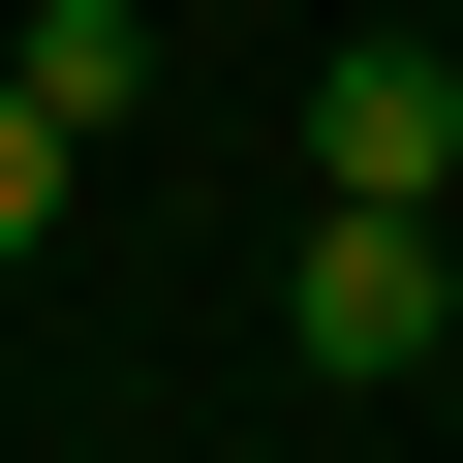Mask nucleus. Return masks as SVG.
<instances>
[{
  "label": "nucleus",
  "mask_w": 463,
  "mask_h": 463,
  "mask_svg": "<svg viewBox=\"0 0 463 463\" xmlns=\"http://www.w3.org/2000/svg\"><path fill=\"white\" fill-rule=\"evenodd\" d=\"M279 340H309L340 402H402V371L463 340V279H432V216H371V185H309V248H279Z\"/></svg>",
  "instance_id": "f257e3e1"
},
{
  "label": "nucleus",
  "mask_w": 463,
  "mask_h": 463,
  "mask_svg": "<svg viewBox=\"0 0 463 463\" xmlns=\"http://www.w3.org/2000/svg\"><path fill=\"white\" fill-rule=\"evenodd\" d=\"M309 185L432 216V185H463V32H340V62H309Z\"/></svg>",
  "instance_id": "f03ea898"
},
{
  "label": "nucleus",
  "mask_w": 463,
  "mask_h": 463,
  "mask_svg": "<svg viewBox=\"0 0 463 463\" xmlns=\"http://www.w3.org/2000/svg\"><path fill=\"white\" fill-rule=\"evenodd\" d=\"M0 93H32V124H62V155H93V124H124V93H155V32H124V0H0Z\"/></svg>",
  "instance_id": "7ed1b4c3"
},
{
  "label": "nucleus",
  "mask_w": 463,
  "mask_h": 463,
  "mask_svg": "<svg viewBox=\"0 0 463 463\" xmlns=\"http://www.w3.org/2000/svg\"><path fill=\"white\" fill-rule=\"evenodd\" d=\"M0 248H62V124H32V93H0Z\"/></svg>",
  "instance_id": "20e7f679"
}]
</instances>
